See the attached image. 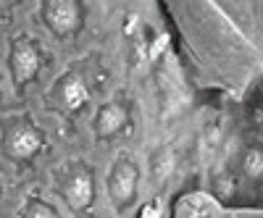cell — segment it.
<instances>
[{"label": "cell", "mask_w": 263, "mask_h": 218, "mask_svg": "<svg viewBox=\"0 0 263 218\" xmlns=\"http://www.w3.org/2000/svg\"><path fill=\"white\" fill-rule=\"evenodd\" d=\"M137 176H140V171L129 158H119L114 163L111 176H108V194H111L116 208H126L132 200H135Z\"/></svg>", "instance_id": "cell-1"}, {"label": "cell", "mask_w": 263, "mask_h": 218, "mask_svg": "<svg viewBox=\"0 0 263 218\" xmlns=\"http://www.w3.org/2000/svg\"><path fill=\"white\" fill-rule=\"evenodd\" d=\"M42 16L55 34H71L79 27V3L77 0H45Z\"/></svg>", "instance_id": "cell-2"}, {"label": "cell", "mask_w": 263, "mask_h": 218, "mask_svg": "<svg viewBox=\"0 0 263 218\" xmlns=\"http://www.w3.org/2000/svg\"><path fill=\"white\" fill-rule=\"evenodd\" d=\"M42 145V134L29 124H18L6 132V152L16 161H27Z\"/></svg>", "instance_id": "cell-3"}, {"label": "cell", "mask_w": 263, "mask_h": 218, "mask_svg": "<svg viewBox=\"0 0 263 218\" xmlns=\"http://www.w3.org/2000/svg\"><path fill=\"white\" fill-rule=\"evenodd\" d=\"M40 69V53L32 42L27 39H18L13 50H11V71H13V79L16 82H29L34 76V71Z\"/></svg>", "instance_id": "cell-4"}, {"label": "cell", "mask_w": 263, "mask_h": 218, "mask_svg": "<svg viewBox=\"0 0 263 218\" xmlns=\"http://www.w3.org/2000/svg\"><path fill=\"white\" fill-rule=\"evenodd\" d=\"M63 194H66V200H69V205L74 210H84L92 203V176H90V171L77 168L71 176L66 179Z\"/></svg>", "instance_id": "cell-5"}, {"label": "cell", "mask_w": 263, "mask_h": 218, "mask_svg": "<svg viewBox=\"0 0 263 218\" xmlns=\"http://www.w3.org/2000/svg\"><path fill=\"white\" fill-rule=\"evenodd\" d=\"M126 124V108L121 103H108L103 105L98 116H95V134L100 140L114 137L116 132H121V126Z\"/></svg>", "instance_id": "cell-6"}, {"label": "cell", "mask_w": 263, "mask_h": 218, "mask_svg": "<svg viewBox=\"0 0 263 218\" xmlns=\"http://www.w3.org/2000/svg\"><path fill=\"white\" fill-rule=\"evenodd\" d=\"M58 97H61V105L69 108V111H77V108H82L87 103V97H90V90H87V84L82 76L77 74H69L61 87H58Z\"/></svg>", "instance_id": "cell-7"}, {"label": "cell", "mask_w": 263, "mask_h": 218, "mask_svg": "<svg viewBox=\"0 0 263 218\" xmlns=\"http://www.w3.org/2000/svg\"><path fill=\"white\" fill-rule=\"evenodd\" d=\"M177 213L179 215H205V213H216V208H213V200L208 197V194L195 192V194H187V197L182 200Z\"/></svg>", "instance_id": "cell-8"}, {"label": "cell", "mask_w": 263, "mask_h": 218, "mask_svg": "<svg viewBox=\"0 0 263 218\" xmlns=\"http://www.w3.org/2000/svg\"><path fill=\"white\" fill-rule=\"evenodd\" d=\"M242 171L248 173V176H253V179H260L263 176V150L260 147L245 150V155H242Z\"/></svg>", "instance_id": "cell-9"}, {"label": "cell", "mask_w": 263, "mask_h": 218, "mask_svg": "<svg viewBox=\"0 0 263 218\" xmlns=\"http://www.w3.org/2000/svg\"><path fill=\"white\" fill-rule=\"evenodd\" d=\"M171 168H174V155L166 150V152H158L156 158H153V176H156V182H161V179H166L168 173H171Z\"/></svg>", "instance_id": "cell-10"}, {"label": "cell", "mask_w": 263, "mask_h": 218, "mask_svg": "<svg viewBox=\"0 0 263 218\" xmlns=\"http://www.w3.org/2000/svg\"><path fill=\"white\" fill-rule=\"evenodd\" d=\"M24 215H45V218H53V215H58V213H55L53 208H45L40 200H32L29 208L24 210Z\"/></svg>", "instance_id": "cell-11"}]
</instances>
